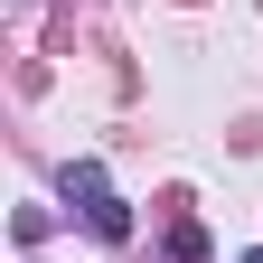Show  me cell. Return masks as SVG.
Wrapping results in <instances>:
<instances>
[{
	"instance_id": "cell-3",
	"label": "cell",
	"mask_w": 263,
	"mask_h": 263,
	"mask_svg": "<svg viewBox=\"0 0 263 263\" xmlns=\"http://www.w3.org/2000/svg\"><path fill=\"white\" fill-rule=\"evenodd\" d=\"M245 263H263V245H254V254H245Z\"/></svg>"
},
{
	"instance_id": "cell-2",
	"label": "cell",
	"mask_w": 263,
	"mask_h": 263,
	"mask_svg": "<svg viewBox=\"0 0 263 263\" xmlns=\"http://www.w3.org/2000/svg\"><path fill=\"white\" fill-rule=\"evenodd\" d=\"M170 263H207V226L197 216H170Z\"/></svg>"
},
{
	"instance_id": "cell-1",
	"label": "cell",
	"mask_w": 263,
	"mask_h": 263,
	"mask_svg": "<svg viewBox=\"0 0 263 263\" xmlns=\"http://www.w3.org/2000/svg\"><path fill=\"white\" fill-rule=\"evenodd\" d=\"M66 197L85 207V226H94V245H132V207L113 197V179H104V160H66Z\"/></svg>"
}]
</instances>
